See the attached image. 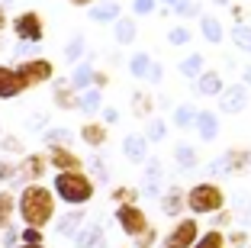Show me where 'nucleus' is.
<instances>
[{
    "instance_id": "26",
    "label": "nucleus",
    "mask_w": 251,
    "mask_h": 248,
    "mask_svg": "<svg viewBox=\"0 0 251 248\" xmlns=\"http://www.w3.org/2000/svg\"><path fill=\"white\" fill-rule=\"evenodd\" d=\"M197 110H200V107H193V100L177 103V107H174V113H171V123L177 126V129H190L193 119H197Z\"/></svg>"
},
{
    "instance_id": "24",
    "label": "nucleus",
    "mask_w": 251,
    "mask_h": 248,
    "mask_svg": "<svg viewBox=\"0 0 251 248\" xmlns=\"http://www.w3.org/2000/svg\"><path fill=\"white\" fill-rule=\"evenodd\" d=\"M184 187H177V184H171L168 190H164V197H161V210L168 213V216H180V213L187 210L184 206Z\"/></svg>"
},
{
    "instance_id": "9",
    "label": "nucleus",
    "mask_w": 251,
    "mask_h": 248,
    "mask_svg": "<svg viewBox=\"0 0 251 248\" xmlns=\"http://www.w3.org/2000/svg\"><path fill=\"white\" fill-rule=\"evenodd\" d=\"M245 107H248V87H245L242 81L226 84V87H222V94H219V113L235 116V113H242Z\"/></svg>"
},
{
    "instance_id": "10",
    "label": "nucleus",
    "mask_w": 251,
    "mask_h": 248,
    "mask_svg": "<svg viewBox=\"0 0 251 248\" xmlns=\"http://www.w3.org/2000/svg\"><path fill=\"white\" fill-rule=\"evenodd\" d=\"M45 158H49L52 171H84V158L71 145H52L45 152Z\"/></svg>"
},
{
    "instance_id": "56",
    "label": "nucleus",
    "mask_w": 251,
    "mask_h": 248,
    "mask_svg": "<svg viewBox=\"0 0 251 248\" xmlns=\"http://www.w3.org/2000/svg\"><path fill=\"white\" fill-rule=\"evenodd\" d=\"M158 3H161L164 10H174V7H180V3H184V0H158Z\"/></svg>"
},
{
    "instance_id": "4",
    "label": "nucleus",
    "mask_w": 251,
    "mask_h": 248,
    "mask_svg": "<svg viewBox=\"0 0 251 248\" xmlns=\"http://www.w3.org/2000/svg\"><path fill=\"white\" fill-rule=\"evenodd\" d=\"M13 71L20 74V81L26 84V90H36V87H42V84H52V81L58 78V68H55V61L45 58V55L13 61Z\"/></svg>"
},
{
    "instance_id": "22",
    "label": "nucleus",
    "mask_w": 251,
    "mask_h": 248,
    "mask_svg": "<svg viewBox=\"0 0 251 248\" xmlns=\"http://www.w3.org/2000/svg\"><path fill=\"white\" fill-rule=\"evenodd\" d=\"M100 107H103V90L87 87V90H81V94H77V113H84L87 119H97Z\"/></svg>"
},
{
    "instance_id": "60",
    "label": "nucleus",
    "mask_w": 251,
    "mask_h": 248,
    "mask_svg": "<svg viewBox=\"0 0 251 248\" xmlns=\"http://www.w3.org/2000/svg\"><path fill=\"white\" fill-rule=\"evenodd\" d=\"M248 248H251V245H248Z\"/></svg>"
},
{
    "instance_id": "20",
    "label": "nucleus",
    "mask_w": 251,
    "mask_h": 248,
    "mask_svg": "<svg viewBox=\"0 0 251 248\" xmlns=\"http://www.w3.org/2000/svg\"><path fill=\"white\" fill-rule=\"evenodd\" d=\"M129 107H132V116L135 119H148V116H155V94L145 87L132 90V97H129Z\"/></svg>"
},
{
    "instance_id": "35",
    "label": "nucleus",
    "mask_w": 251,
    "mask_h": 248,
    "mask_svg": "<svg viewBox=\"0 0 251 248\" xmlns=\"http://www.w3.org/2000/svg\"><path fill=\"white\" fill-rule=\"evenodd\" d=\"M110 197H113V203H135V200L142 197L139 193V187H129V184H119V187H113L110 190Z\"/></svg>"
},
{
    "instance_id": "46",
    "label": "nucleus",
    "mask_w": 251,
    "mask_h": 248,
    "mask_svg": "<svg viewBox=\"0 0 251 248\" xmlns=\"http://www.w3.org/2000/svg\"><path fill=\"white\" fill-rule=\"evenodd\" d=\"M90 87L106 90V87H110V71H103V68H94V74H90Z\"/></svg>"
},
{
    "instance_id": "42",
    "label": "nucleus",
    "mask_w": 251,
    "mask_h": 248,
    "mask_svg": "<svg viewBox=\"0 0 251 248\" xmlns=\"http://www.w3.org/2000/svg\"><path fill=\"white\" fill-rule=\"evenodd\" d=\"M81 219H84V206H74V213H71V216H65V219H61V226H58V229H61V232H74Z\"/></svg>"
},
{
    "instance_id": "41",
    "label": "nucleus",
    "mask_w": 251,
    "mask_h": 248,
    "mask_svg": "<svg viewBox=\"0 0 251 248\" xmlns=\"http://www.w3.org/2000/svg\"><path fill=\"white\" fill-rule=\"evenodd\" d=\"M161 81H164V65H161V61H155V58H151V65H148V74H145V84L158 87Z\"/></svg>"
},
{
    "instance_id": "17",
    "label": "nucleus",
    "mask_w": 251,
    "mask_h": 248,
    "mask_svg": "<svg viewBox=\"0 0 251 248\" xmlns=\"http://www.w3.org/2000/svg\"><path fill=\"white\" fill-rule=\"evenodd\" d=\"M193 129L203 142H213L219 136V113L216 110H197V119H193Z\"/></svg>"
},
{
    "instance_id": "38",
    "label": "nucleus",
    "mask_w": 251,
    "mask_h": 248,
    "mask_svg": "<svg viewBox=\"0 0 251 248\" xmlns=\"http://www.w3.org/2000/svg\"><path fill=\"white\" fill-rule=\"evenodd\" d=\"M20 242H26V245H45V229L23 226L20 229Z\"/></svg>"
},
{
    "instance_id": "39",
    "label": "nucleus",
    "mask_w": 251,
    "mask_h": 248,
    "mask_svg": "<svg viewBox=\"0 0 251 248\" xmlns=\"http://www.w3.org/2000/svg\"><path fill=\"white\" fill-rule=\"evenodd\" d=\"M158 0H132V16H155Z\"/></svg>"
},
{
    "instance_id": "12",
    "label": "nucleus",
    "mask_w": 251,
    "mask_h": 248,
    "mask_svg": "<svg viewBox=\"0 0 251 248\" xmlns=\"http://www.w3.org/2000/svg\"><path fill=\"white\" fill-rule=\"evenodd\" d=\"M77 136H81L84 145H90L94 152H100V148L110 142V126L100 123V119H84L81 129H77Z\"/></svg>"
},
{
    "instance_id": "23",
    "label": "nucleus",
    "mask_w": 251,
    "mask_h": 248,
    "mask_svg": "<svg viewBox=\"0 0 251 248\" xmlns=\"http://www.w3.org/2000/svg\"><path fill=\"white\" fill-rule=\"evenodd\" d=\"M123 152L129 161H135V165H142V161L148 158V139L142 136V132H129L123 139Z\"/></svg>"
},
{
    "instance_id": "49",
    "label": "nucleus",
    "mask_w": 251,
    "mask_h": 248,
    "mask_svg": "<svg viewBox=\"0 0 251 248\" xmlns=\"http://www.w3.org/2000/svg\"><path fill=\"white\" fill-rule=\"evenodd\" d=\"M245 242H248V232H245V229H232V232L226 235V245L229 248H238V245H245Z\"/></svg>"
},
{
    "instance_id": "57",
    "label": "nucleus",
    "mask_w": 251,
    "mask_h": 248,
    "mask_svg": "<svg viewBox=\"0 0 251 248\" xmlns=\"http://www.w3.org/2000/svg\"><path fill=\"white\" fill-rule=\"evenodd\" d=\"M13 248H45V245H26V242H20V245H13Z\"/></svg>"
},
{
    "instance_id": "27",
    "label": "nucleus",
    "mask_w": 251,
    "mask_h": 248,
    "mask_svg": "<svg viewBox=\"0 0 251 248\" xmlns=\"http://www.w3.org/2000/svg\"><path fill=\"white\" fill-rule=\"evenodd\" d=\"M203 68H206V58H203V52H193V55H184V58H180L177 71H180V78L193 81L200 71H203Z\"/></svg>"
},
{
    "instance_id": "25",
    "label": "nucleus",
    "mask_w": 251,
    "mask_h": 248,
    "mask_svg": "<svg viewBox=\"0 0 251 248\" xmlns=\"http://www.w3.org/2000/svg\"><path fill=\"white\" fill-rule=\"evenodd\" d=\"M13 216H16V193L0 187V232L13 226Z\"/></svg>"
},
{
    "instance_id": "13",
    "label": "nucleus",
    "mask_w": 251,
    "mask_h": 248,
    "mask_svg": "<svg viewBox=\"0 0 251 248\" xmlns=\"http://www.w3.org/2000/svg\"><path fill=\"white\" fill-rule=\"evenodd\" d=\"M52 107L65 110V113H77V90L68 84V78L52 81Z\"/></svg>"
},
{
    "instance_id": "29",
    "label": "nucleus",
    "mask_w": 251,
    "mask_h": 248,
    "mask_svg": "<svg viewBox=\"0 0 251 248\" xmlns=\"http://www.w3.org/2000/svg\"><path fill=\"white\" fill-rule=\"evenodd\" d=\"M190 248H229V245H226V232L222 229H206V232L197 235V242Z\"/></svg>"
},
{
    "instance_id": "18",
    "label": "nucleus",
    "mask_w": 251,
    "mask_h": 248,
    "mask_svg": "<svg viewBox=\"0 0 251 248\" xmlns=\"http://www.w3.org/2000/svg\"><path fill=\"white\" fill-rule=\"evenodd\" d=\"M90 10V20L97 23V26H106V23H116V16H123V3L119 0H97L94 7H87Z\"/></svg>"
},
{
    "instance_id": "52",
    "label": "nucleus",
    "mask_w": 251,
    "mask_h": 248,
    "mask_svg": "<svg viewBox=\"0 0 251 248\" xmlns=\"http://www.w3.org/2000/svg\"><path fill=\"white\" fill-rule=\"evenodd\" d=\"M229 222H232V213L229 210H219V219H216L213 229H222V226H229Z\"/></svg>"
},
{
    "instance_id": "48",
    "label": "nucleus",
    "mask_w": 251,
    "mask_h": 248,
    "mask_svg": "<svg viewBox=\"0 0 251 248\" xmlns=\"http://www.w3.org/2000/svg\"><path fill=\"white\" fill-rule=\"evenodd\" d=\"M97 245H100V229H87L77 239V248H97Z\"/></svg>"
},
{
    "instance_id": "31",
    "label": "nucleus",
    "mask_w": 251,
    "mask_h": 248,
    "mask_svg": "<svg viewBox=\"0 0 251 248\" xmlns=\"http://www.w3.org/2000/svg\"><path fill=\"white\" fill-rule=\"evenodd\" d=\"M148 65H151V55H148V52H132V55H129V74H132L135 81H145Z\"/></svg>"
},
{
    "instance_id": "47",
    "label": "nucleus",
    "mask_w": 251,
    "mask_h": 248,
    "mask_svg": "<svg viewBox=\"0 0 251 248\" xmlns=\"http://www.w3.org/2000/svg\"><path fill=\"white\" fill-rule=\"evenodd\" d=\"M97 116H100V123H106V126H116V123H119V110H116V107H110V103H103Z\"/></svg>"
},
{
    "instance_id": "11",
    "label": "nucleus",
    "mask_w": 251,
    "mask_h": 248,
    "mask_svg": "<svg viewBox=\"0 0 251 248\" xmlns=\"http://www.w3.org/2000/svg\"><path fill=\"white\" fill-rule=\"evenodd\" d=\"M226 81H222V71L219 68H203V71L193 78V94L197 97H219Z\"/></svg>"
},
{
    "instance_id": "40",
    "label": "nucleus",
    "mask_w": 251,
    "mask_h": 248,
    "mask_svg": "<svg viewBox=\"0 0 251 248\" xmlns=\"http://www.w3.org/2000/svg\"><path fill=\"white\" fill-rule=\"evenodd\" d=\"M0 148L3 152H13V155H26V145H23L20 136H0Z\"/></svg>"
},
{
    "instance_id": "6",
    "label": "nucleus",
    "mask_w": 251,
    "mask_h": 248,
    "mask_svg": "<svg viewBox=\"0 0 251 248\" xmlns=\"http://www.w3.org/2000/svg\"><path fill=\"white\" fill-rule=\"evenodd\" d=\"M45 174H49V158H45V152H26L16 161V181L20 184H42Z\"/></svg>"
},
{
    "instance_id": "59",
    "label": "nucleus",
    "mask_w": 251,
    "mask_h": 248,
    "mask_svg": "<svg viewBox=\"0 0 251 248\" xmlns=\"http://www.w3.org/2000/svg\"><path fill=\"white\" fill-rule=\"evenodd\" d=\"M0 52H3V36H0Z\"/></svg>"
},
{
    "instance_id": "32",
    "label": "nucleus",
    "mask_w": 251,
    "mask_h": 248,
    "mask_svg": "<svg viewBox=\"0 0 251 248\" xmlns=\"http://www.w3.org/2000/svg\"><path fill=\"white\" fill-rule=\"evenodd\" d=\"M148 142H161L164 136H168V119H161V116H148L145 119V132H142Z\"/></svg>"
},
{
    "instance_id": "50",
    "label": "nucleus",
    "mask_w": 251,
    "mask_h": 248,
    "mask_svg": "<svg viewBox=\"0 0 251 248\" xmlns=\"http://www.w3.org/2000/svg\"><path fill=\"white\" fill-rule=\"evenodd\" d=\"M229 13H232V20H235V23H245V10H242V3H229Z\"/></svg>"
},
{
    "instance_id": "37",
    "label": "nucleus",
    "mask_w": 251,
    "mask_h": 248,
    "mask_svg": "<svg viewBox=\"0 0 251 248\" xmlns=\"http://www.w3.org/2000/svg\"><path fill=\"white\" fill-rule=\"evenodd\" d=\"M171 13L180 16V20H190V16H197V20H200V13H203V3H200V0H184V3H180V7H174Z\"/></svg>"
},
{
    "instance_id": "7",
    "label": "nucleus",
    "mask_w": 251,
    "mask_h": 248,
    "mask_svg": "<svg viewBox=\"0 0 251 248\" xmlns=\"http://www.w3.org/2000/svg\"><path fill=\"white\" fill-rule=\"evenodd\" d=\"M116 222H119V229H123L129 239H135V235H142L151 222H148V216H145V210H142L139 203H119L116 206Z\"/></svg>"
},
{
    "instance_id": "33",
    "label": "nucleus",
    "mask_w": 251,
    "mask_h": 248,
    "mask_svg": "<svg viewBox=\"0 0 251 248\" xmlns=\"http://www.w3.org/2000/svg\"><path fill=\"white\" fill-rule=\"evenodd\" d=\"M168 42L174 45V49H184V45L193 42V29L184 26V23H177V26H171V29H168Z\"/></svg>"
},
{
    "instance_id": "1",
    "label": "nucleus",
    "mask_w": 251,
    "mask_h": 248,
    "mask_svg": "<svg viewBox=\"0 0 251 248\" xmlns=\"http://www.w3.org/2000/svg\"><path fill=\"white\" fill-rule=\"evenodd\" d=\"M55 210H58V200L45 184H23V190L16 193V216L26 226L45 229L55 219Z\"/></svg>"
},
{
    "instance_id": "45",
    "label": "nucleus",
    "mask_w": 251,
    "mask_h": 248,
    "mask_svg": "<svg viewBox=\"0 0 251 248\" xmlns=\"http://www.w3.org/2000/svg\"><path fill=\"white\" fill-rule=\"evenodd\" d=\"M10 181H16V161L0 158V184H10Z\"/></svg>"
},
{
    "instance_id": "54",
    "label": "nucleus",
    "mask_w": 251,
    "mask_h": 248,
    "mask_svg": "<svg viewBox=\"0 0 251 248\" xmlns=\"http://www.w3.org/2000/svg\"><path fill=\"white\" fill-rule=\"evenodd\" d=\"M45 119H49L45 113H32V129H42V126H45Z\"/></svg>"
},
{
    "instance_id": "30",
    "label": "nucleus",
    "mask_w": 251,
    "mask_h": 248,
    "mask_svg": "<svg viewBox=\"0 0 251 248\" xmlns=\"http://www.w3.org/2000/svg\"><path fill=\"white\" fill-rule=\"evenodd\" d=\"M84 55H87V39L77 32V36H71V42L65 45V61H68V65H77Z\"/></svg>"
},
{
    "instance_id": "53",
    "label": "nucleus",
    "mask_w": 251,
    "mask_h": 248,
    "mask_svg": "<svg viewBox=\"0 0 251 248\" xmlns=\"http://www.w3.org/2000/svg\"><path fill=\"white\" fill-rule=\"evenodd\" d=\"M7 26H10V13H7V7L0 3V36L7 32Z\"/></svg>"
},
{
    "instance_id": "3",
    "label": "nucleus",
    "mask_w": 251,
    "mask_h": 248,
    "mask_svg": "<svg viewBox=\"0 0 251 248\" xmlns=\"http://www.w3.org/2000/svg\"><path fill=\"white\" fill-rule=\"evenodd\" d=\"M184 206L193 213V216L219 213V210H226V190H222L219 184H213V181H200L184 193Z\"/></svg>"
},
{
    "instance_id": "28",
    "label": "nucleus",
    "mask_w": 251,
    "mask_h": 248,
    "mask_svg": "<svg viewBox=\"0 0 251 248\" xmlns=\"http://www.w3.org/2000/svg\"><path fill=\"white\" fill-rule=\"evenodd\" d=\"M229 39H232V45H235L238 52H245V55L251 58V26L248 23H235V26L229 29Z\"/></svg>"
},
{
    "instance_id": "43",
    "label": "nucleus",
    "mask_w": 251,
    "mask_h": 248,
    "mask_svg": "<svg viewBox=\"0 0 251 248\" xmlns=\"http://www.w3.org/2000/svg\"><path fill=\"white\" fill-rule=\"evenodd\" d=\"M13 55H16V61H23V58H36V55H39V45H36V42H16Z\"/></svg>"
},
{
    "instance_id": "16",
    "label": "nucleus",
    "mask_w": 251,
    "mask_h": 248,
    "mask_svg": "<svg viewBox=\"0 0 251 248\" xmlns=\"http://www.w3.org/2000/svg\"><path fill=\"white\" fill-rule=\"evenodd\" d=\"M222 165H226V174H248L251 171V148H229L222 152Z\"/></svg>"
},
{
    "instance_id": "55",
    "label": "nucleus",
    "mask_w": 251,
    "mask_h": 248,
    "mask_svg": "<svg viewBox=\"0 0 251 248\" xmlns=\"http://www.w3.org/2000/svg\"><path fill=\"white\" fill-rule=\"evenodd\" d=\"M68 3H71V7H77V10H87V7H94L97 0H68Z\"/></svg>"
},
{
    "instance_id": "44",
    "label": "nucleus",
    "mask_w": 251,
    "mask_h": 248,
    "mask_svg": "<svg viewBox=\"0 0 251 248\" xmlns=\"http://www.w3.org/2000/svg\"><path fill=\"white\" fill-rule=\"evenodd\" d=\"M132 242H135V248H151V245L158 242V229H155V226H148L145 232H142V235H135Z\"/></svg>"
},
{
    "instance_id": "19",
    "label": "nucleus",
    "mask_w": 251,
    "mask_h": 248,
    "mask_svg": "<svg viewBox=\"0 0 251 248\" xmlns=\"http://www.w3.org/2000/svg\"><path fill=\"white\" fill-rule=\"evenodd\" d=\"M200 36L206 39L209 45H216V49H219V45L226 42V29H222L219 16H213V13H200Z\"/></svg>"
},
{
    "instance_id": "34",
    "label": "nucleus",
    "mask_w": 251,
    "mask_h": 248,
    "mask_svg": "<svg viewBox=\"0 0 251 248\" xmlns=\"http://www.w3.org/2000/svg\"><path fill=\"white\" fill-rule=\"evenodd\" d=\"M174 161H177L180 168H187V171L197 165V152H193L190 142H177V145H174Z\"/></svg>"
},
{
    "instance_id": "8",
    "label": "nucleus",
    "mask_w": 251,
    "mask_h": 248,
    "mask_svg": "<svg viewBox=\"0 0 251 248\" xmlns=\"http://www.w3.org/2000/svg\"><path fill=\"white\" fill-rule=\"evenodd\" d=\"M197 235H200L197 216H180L177 222H174V229L164 235L161 248H190L193 242H197Z\"/></svg>"
},
{
    "instance_id": "36",
    "label": "nucleus",
    "mask_w": 251,
    "mask_h": 248,
    "mask_svg": "<svg viewBox=\"0 0 251 248\" xmlns=\"http://www.w3.org/2000/svg\"><path fill=\"white\" fill-rule=\"evenodd\" d=\"M71 139H74L71 129H61V126H58V129H49V132L42 136L45 148H52V145H71Z\"/></svg>"
},
{
    "instance_id": "15",
    "label": "nucleus",
    "mask_w": 251,
    "mask_h": 248,
    "mask_svg": "<svg viewBox=\"0 0 251 248\" xmlns=\"http://www.w3.org/2000/svg\"><path fill=\"white\" fill-rule=\"evenodd\" d=\"M135 39H139V20H135L132 13L116 16V23H113V42L116 45H132Z\"/></svg>"
},
{
    "instance_id": "21",
    "label": "nucleus",
    "mask_w": 251,
    "mask_h": 248,
    "mask_svg": "<svg viewBox=\"0 0 251 248\" xmlns=\"http://www.w3.org/2000/svg\"><path fill=\"white\" fill-rule=\"evenodd\" d=\"M90 74H94V55H84V58L71 68V78H68V84H71V87L81 94V90L90 87Z\"/></svg>"
},
{
    "instance_id": "51",
    "label": "nucleus",
    "mask_w": 251,
    "mask_h": 248,
    "mask_svg": "<svg viewBox=\"0 0 251 248\" xmlns=\"http://www.w3.org/2000/svg\"><path fill=\"white\" fill-rule=\"evenodd\" d=\"M238 71H242V84H245V87L251 90V61H245V65L238 68Z\"/></svg>"
},
{
    "instance_id": "14",
    "label": "nucleus",
    "mask_w": 251,
    "mask_h": 248,
    "mask_svg": "<svg viewBox=\"0 0 251 248\" xmlns=\"http://www.w3.org/2000/svg\"><path fill=\"white\" fill-rule=\"evenodd\" d=\"M23 94H29V90L20 81V74L13 71V65H0V100H16Z\"/></svg>"
},
{
    "instance_id": "58",
    "label": "nucleus",
    "mask_w": 251,
    "mask_h": 248,
    "mask_svg": "<svg viewBox=\"0 0 251 248\" xmlns=\"http://www.w3.org/2000/svg\"><path fill=\"white\" fill-rule=\"evenodd\" d=\"M216 7H229V0H213Z\"/></svg>"
},
{
    "instance_id": "5",
    "label": "nucleus",
    "mask_w": 251,
    "mask_h": 248,
    "mask_svg": "<svg viewBox=\"0 0 251 248\" xmlns=\"http://www.w3.org/2000/svg\"><path fill=\"white\" fill-rule=\"evenodd\" d=\"M10 29H13L16 42H36L42 45L45 42V16L39 10H20V13L10 20Z\"/></svg>"
},
{
    "instance_id": "2",
    "label": "nucleus",
    "mask_w": 251,
    "mask_h": 248,
    "mask_svg": "<svg viewBox=\"0 0 251 248\" xmlns=\"http://www.w3.org/2000/svg\"><path fill=\"white\" fill-rule=\"evenodd\" d=\"M52 193L55 200H61L68 206H87L97 193V184L87 171H55Z\"/></svg>"
}]
</instances>
